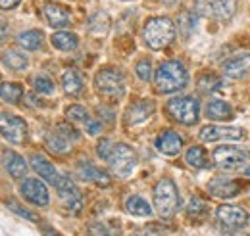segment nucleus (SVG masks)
Listing matches in <instances>:
<instances>
[{
	"instance_id": "f257e3e1",
	"label": "nucleus",
	"mask_w": 250,
	"mask_h": 236,
	"mask_svg": "<svg viewBox=\"0 0 250 236\" xmlns=\"http://www.w3.org/2000/svg\"><path fill=\"white\" fill-rule=\"evenodd\" d=\"M96 154L100 159H104L112 171V175L120 178H127L135 165H137V154L133 148H129L124 142H114L110 138H102L96 144Z\"/></svg>"
},
{
	"instance_id": "f03ea898",
	"label": "nucleus",
	"mask_w": 250,
	"mask_h": 236,
	"mask_svg": "<svg viewBox=\"0 0 250 236\" xmlns=\"http://www.w3.org/2000/svg\"><path fill=\"white\" fill-rule=\"evenodd\" d=\"M188 71L179 59H166L158 65L154 75V87L160 94H173L187 87Z\"/></svg>"
},
{
	"instance_id": "7ed1b4c3",
	"label": "nucleus",
	"mask_w": 250,
	"mask_h": 236,
	"mask_svg": "<svg viewBox=\"0 0 250 236\" xmlns=\"http://www.w3.org/2000/svg\"><path fill=\"white\" fill-rule=\"evenodd\" d=\"M143 39L150 50L167 48L175 40V23L169 18H152L145 23Z\"/></svg>"
},
{
	"instance_id": "20e7f679",
	"label": "nucleus",
	"mask_w": 250,
	"mask_h": 236,
	"mask_svg": "<svg viewBox=\"0 0 250 236\" xmlns=\"http://www.w3.org/2000/svg\"><path fill=\"white\" fill-rule=\"evenodd\" d=\"M94 90L108 102H118L125 94V77L116 67H104L94 75Z\"/></svg>"
},
{
	"instance_id": "39448f33",
	"label": "nucleus",
	"mask_w": 250,
	"mask_h": 236,
	"mask_svg": "<svg viewBox=\"0 0 250 236\" xmlns=\"http://www.w3.org/2000/svg\"><path fill=\"white\" fill-rule=\"evenodd\" d=\"M152 202L156 206L160 217H164V219L171 217L179 209V190L169 177L160 178L156 182L154 192H152Z\"/></svg>"
},
{
	"instance_id": "423d86ee",
	"label": "nucleus",
	"mask_w": 250,
	"mask_h": 236,
	"mask_svg": "<svg viewBox=\"0 0 250 236\" xmlns=\"http://www.w3.org/2000/svg\"><path fill=\"white\" fill-rule=\"evenodd\" d=\"M166 112H167V116L173 119V121L190 127V125H194L198 121L200 102L194 96H175V98H169L167 100Z\"/></svg>"
},
{
	"instance_id": "0eeeda50",
	"label": "nucleus",
	"mask_w": 250,
	"mask_h": 236,
	"mask_svg": "<svg viewBox=\"0 0 250 236\" xmlns=\"http://www.w3.org/2000/svg\"><path fill=\"white\" fill-rule=\"evenodd\" d=\"M194 12L216 21H229L237 12V0H194Z\"/></svg>"
},
{
	"instance_id": "6e6552de",
	"label": "nucleus",
	"mask_w": 250,
	"mask_h": 236,
	"mask_svg": "<svg viewBox=\"0 0 250 236\" xmlns=\"http://www.w3.org/2000/svg\"><path fill=\"white\" fill-rule=\"evenodd\" d=\"M212 159H214V163L218 165L219 169H223V171H237V169L247 165L249 152L241 146L225 144V146H218L214 150Z\"/></svg>"
},
{
	"instance_id": "1a4fd4ad",
	"label": "nucleus",
	"mask_w": 250,
	"mask_h": 236,
	"mask_svg": "<svg viewBox=\"0 0 250 236\" xmlns=\"http://www.w3.org/2000/svg\"><path fill=\"white\" fill-rule=\"evenodd\" d=\"M216 219L219 225H223L225 229L231 231H241L249 225V211L239 206H231V204H223L216 209Z\"/></svg>"
},
{
	"instance_id": "9d476101",
	"label": "nucleus",
	"mask_w": 250,
	"mask_h": 236,
	"mask_svg": "<svg viewBox=\"0 0 250 236\" xmlns=\"http://www.w3.org/2000/svg\"><path fill=\"white\" fill-rule=\"evenodd\" d=\"M56 190H58V196L63 202V206L67 207L71 213H79L83 209V196H81L77 184L67 175H62V177L58 178Z\"/></svg>"
},
{
	"instance_id": "9b49d317",
	"label": "nucleus",
	"mask_w": 250,
	"mask_h": 236,
	"mask_svg": "<svg viewBox=\"0 0 250 236\" xmlns=\"http://www.w3.org/2000/svg\"><path fill=\"white\" fill-rule=\"evenodd\" d=\"M0 127H2V137L10 144H21L27 135V125L21 118H16L12 114L2 112L0 116Z\"/></svg>"
},
{
	"instance_id": "f8f14e48",
	"label": "nucleus",
	"mask_w": 250,
	"mask_h": 236,
	"mask_svg": "<svg viewBox=\"0 0 250 236\" xmlns=\"http://www.w3.org/2000/svg\"><path fill=\"white\" fill-rule=\"evenodd\" d=\"M200 140L204 142H219V140H243L245 131L241 127L227 125H206L200 129Z\"/></svg>"
},
{
	"instance_id": "ddd939ff",
	"label": "nucleus",
	"mask_w": 250,
	"mask_h": 236,
	"mask_svg": "<svg viewBox=\"0 0 250 236\" xmlns=\"http://www.w3.org/2000/svg\"><path fill=\"white\" fill-rule=\"evenodd\" d=\"M20 194L33 206L46 207L50 204V194L44 182H41L39 178H25L20 184Z\"/></svg>"
},
{
	"instance_id": "4468645a",
	"label": "nucleus",
	"mask_w": 250,
	"mask_h": 236,
	"mask_svg": "<svg viewBox=\"0 0 250 236\" xmlns=\"http://www.w3.org/2000/svg\"><path fill=\"white\" fill-rule=\"evenodd\" d=\"M208 192L216 198H223V200H229V198H235L239 196L241 192V184L235 180V178H229V177H214L210 182H208Z\"/></svg>"
},
{
	"instance_id": "2eb2a0df",
	"label": "nucleus",
	"mask_w": 250,
	"mask_h": 236,
	"mask_svg": "<svg viewBox=\"0 0 250 236\" xmlns=\"http://www.w3.org/2000/svg\"><path fill=\"white\" fill-rule=\"evenodd\" d=\"M75 171H77V175L83 178V180L93 182L96 186H108V184H110V177H108L102 169H98L93 161L87 159V157H81V159L77 161Z\"/></svg>"
},
{
	"instance_id": "dca6fc26",
	"label": "nucleus",
	"mask_w": 250,
	"mask_h": 236,
	"mask_svg": "<svg viewBox=\"0 0 250 236\" xmlns=\"http://www.w3.org/2000/svg\"><path fill=\"white\" fill-rule=\"evenodd\" d=\"M154 146L164 156H177L183 148V138L175 131H164L156 137Z\"/></svg>"
},
{
	"instance_id": "f3484780",
	"label": "nucleus",
	"mask_w": 250,
	"mask_h": 236,
	"mask_svg": "<svg viewBox=\"0 0 250 236\" xmlns=\"http://www.w3.org/2000/svg\"><path fill=\"white\" fill-rule=\"evenodd\" d=\"M152 112H154V102L152 100L135 102L125 112V125H129V127L131 125H139V123H143V121H146V119L150 118Z\"/></svg>"
},
{
	"instance_id": "a211bd4d",
	"label": "nucleus",
	"mask_w": 250,
	"mask_h": 236,
	"mask_svg": "<svg viewBox=\"0 0 250 236\" xmlns=\"http://www.w3.org/2000/svg\"><path fill=\"white\" fill-rule=\"evenodd\" d=\"M2 161H4V169L10 177L21 178L27 175V161L25 157H21L18 152L12 150H4L2 152Z\"/></svg>"
},
{
	"instance_id": "6ab92c4d",
	"label": "nucleus",
	"mask_w": 250,
	"mask_h": 236,
	"mask_svg": "<svg viewBox=\"0 0 250 236\" xmlns=\"http://www.w3.org/2000/svg\"><path fill=\"white\" fill-rule=\"evenodd\" d=\"M250 73V54H239L223 61V75L229 79H241Z\"/></svg>"
},
{
	"instance_id": "aec40b11",
	"label": "nucleus",
	"mask_w": 250,
	"mask_h": 236,
	"mask_svg": "<svg viewBox=\"0 0 250 236\" xmlns=\"http://www.w3.org/2000/svg\"><path fill=\"white\" fill-rule=\"evenodd\" d=\"M31 167L35 169V173L37 175H41L42 180H46V182H50L52 186H56V182H58V178L62 177V173H58V169L44 157V156H39V154H35L31 156Z\"/></svg>"
},
{
	"instance_id": "412c9836",
	"label": "nucleus",
	"mask_w": 250,
	"mask_h": 236,
	"mask_svg": "<svg viewBox=\"0 0 250 236\" xmlns=\"http://www.w3.org/2000/svg\"><path fill=\"white\" fill-rule=\"evenodd\" d=\"M42 16L48 21V25L54 29H63L69 25V12L63 10L60 4H52V2L46 4L42 8Z\"/></svg>"
},
{
	"instance_id": "4be33fe9",
	"label": "nucleus",
	"mask_w": 250,
	"mask_h": 236,
	"mask_svg": "<svg viewBox=\"0 0 250 236\" xmlns=\"http://www.w3.org/2000/svg\"><path fill=\"white\" fill-rule=\"evenodd\" d=\"M2 63H4V67L12 69V71H23V69H27V65H29V58H27V54L21 52V50L6 48V50L2 52Z\"/></svg>"
},
{
	"instance_id": "5701e85b",
	"label": "nucleus",
	"mask_w": 250,
	"mask_h": 236,
	"mask_svg": "<svg viewBox=\"0 0 250 236\" xmlns=\"http://www.w3.org/2000/svg\"><path fill=\"white\" fill-rule=\"evenodd\" d=\"M206 118L214 121H229L235 118L233 108L223 100H212L206 104Z\"/></svg>"
},
{
	"instance_id": "b1692460",
	"label": "nucleus",
	"mask_w": 250,
	"mask_h": 236,
	"mask_svg": "<svg viewBox=\"0 0 250 236\" xmlns=\"http://www.w3.org/2000/svg\"><path fill=\"white\" fill-rule=\"evenodd\" d=\"M50 42L56 50H62V52H71L79 46V39L75 33H69V31H56L52 37H50Z\"/></svg>"
},
{
	"instance_id": "393cba45",
	"label": "nucleus",
	"mask_w": 250,
	"mask_h": 236,
	"mask_svg": "<svg viewBox=\"0 0 250 236\" xmlns=\"http://www.w3.org/2000/svg\"><path fill=\"white\" fill-rule=\"evenodd\" d=\"M125 211L133 217H150L152 215V207L139 194H133L125 200Z\"/></svg>"
},
{
	"instance_id": "a878e982",
	"label": "nucleus",
	"mask_w": 250,
	"mask_h": 236,
	"mask_svg": "<svg viewBox=\"0 0 250 236\" xmlns=\"http://www.w3.org/2000/svg\"><path fill=\"white\" fill-rule=\"evenodd\" d=\"M62 89L67 96H79L83 90V79L75 69H67L62 75Z\"/></svg>"
},
{
	"instance_id": "bb28decb",
	"label": "nucleus",
	"mask_w": 250,
	"mask_h": 236,
	"mask_svg": "<svg viewBox=\"0 0 250 236\" xmlns=\"http://www.w3.org/2000/svg\"><path fill=\"white\" fill-rule=\"evenodd\" d=\"M18 44L23 48V50H39L42 46V33L39 29H29V31H23L18 35Z\"/></svg>"
},
{
	"instance_id": "cd10ccee",
	"label": "nucleus",
	"mask_w": 250,
	"mask_h": 236,
	"mask_svg": "<svg viewBox=\"0 0 250 236\" xmlns=\"http://www.w3.org/2000/svg\"><path fill=\"white\" fill-rule=\"evenodd\" d=\"M185 161L187 165L194 169H206L208 167V154L204 152L202 146H190L185 152Z\"/></svg>"
},
{
	"instance_id": "c85d7f7f",
	"label": "nucleus",
	"mask_w": 250,
	"mask_h": 236,
	"mask_svg": "<svg viewBox=\"0 0 250 236\" xmlns=\"http://www.w3.org/2000/svg\"><path fill=\"white\" fill-rule=\"evenodd\" d=\"M0 96L6 104H20V100L23 98V87L18 83H2Z\"/></svg>"
},
{
	"instance_id": "c756f323",
	"label": "nucleus",
	"mask_w": 250,
	"mask_h": 236,
	"mask_svg": "<svg viewBox=\"0 0 250 236\" xmlns=\"http://www.w3.org/2000/svg\"><path fill=\"white\" fill-rule=\"evenodd\" d=\"M46 148L54 154H67L71 150V142L67 138H63L58 131H52L48 137H46Z\"/></svg>"
},
{
	"instance_id": "7c9ffc66",
	"label": "nucleus",
	"mask_w": 250,
	"mask_h": 236,
	"mask_svg": "<svg viewBox=\"0 0 250 236\" xmlns=\"http://www.w3.org/2000/svg\"><path fill=\"white\" fill-rule=\"evenodd\" d=\"M31 87L37 90L39 94H52V92H54V83H52V79H50L48 75H44V73L33 75Z\"/></svg>"
},
{
	"instance_id": "2f4dec72",
	"label": "nucleus",
	"mask_w": 250,
	"mask_h": 236,
	"mask_svg": "<svg viewBox=\"0 0 250 236\" xmlns=\"http://www.w3.org/2000/svg\"><path fill=\"white\" fill-rule=\"evenodd\" d=\"M198 25V18L194 12H183L179 16V31L183 33V37H190Z\"/></svg>"
},
{
	"instance_id": "473e14b6",
	"label": "nucleus",
	"mask_w": 250,
	"mask_h": 236,
	"mask_svg": "<svg viewBox=\"0 0 250 236\" xmlns=\"http://www.w3.org/2000/svg\"><path fill=\"white\" fill-rule=\"evenodd\" d=\"M196 87H198L200 92L210 94V92H214V90H218L219 87H221V79H219L218 75H214V73H210V75H202V77L198 79Z\"/></svg>"
},
{
	"instance_id": "72a5a7b5",
	"label": "nucleus",
	"mask_w": 250,
	"mask_h": 236,
	"mask_svg": "<svg viewBox=\"0 0 250 236\" xmlns=\"http://www.w3.org/2000/svg\"><path fill=\"white\" fill-rule=\"evenodd\" d=\"M65 116L69 121H77V123H83V125H87L89 121H91V114L87 112V108H83V106H79V104H73V106H69L67 110H65Z\"/></svg>"
},
{
	"instance_id": "f704fd0d",
	"label": "nucleus",
	"mask_w": 250,
	"mask_h": 236,
	"mask_svg": "<svg viewBox=\"0 0 250 236\" xmlns=\"http://www.w3.org/2000/svg\"><path fill=\"white\" fill-rule=\"evenodd\" d=\"M187 213H188V217L200 219V217H204V215L208 213V206H206L200 198H190L187 206Z\"/></svg>"
},
{
	"instance_id": "c9c22d12",
	"label": "nucleus",
	"mask_w": 250,
	"mask_h": 236,
	"mask_svg": "<svg viewBox=\"0 0 250 236\" xmlns=\"http://www.w3.org/2000/svg\"><path fill=\"white\" fill-rule=\"evenodd\" d=\"M54 131H58L63 138H67L69 142H77V140L81 138L79 131H77L73 125H69V123H58V125L54 127Z\"/></svg>"
},
{
	"instance_id": "e433bc0d",
	"label": "nucleus",
	"mask_w": 250,
	"mask_h": 236,
	"mask_svg": "<svg viewBox=\"0 0 250 236\" xmlns=\"http://www.w3.org/2000/svg\"><path fill=\"white\" fill-rule=\"evenodd\" d=\"M96 25H98V33H96V35L106 33V31H108V25H110L108 16H106V14H94L93 18H91V21H89V29L94 31L96 29Z\"/></svg>"
},
{
	"instance_id": "4c0bfd02",
	"label": "nucleus",
	"mask_w": 250,
	"mask_h": 236,
	"mask_svg": "<svg viewBox=\"0 0 250 236\" xmlns=\"http://www.w3.org/2000/svg\"><path fill=\"white\" fill-rule=\"evenodd\" d=\"M135 71H137V75H139L141 81H148L150 75H152V63H150V59L148 58L139 59L137 65H135Z\"/></svg>"
},
{
	"instance_id": "58836bf2",
	"label": "nucleus",
	"mask_w": 250,
	"mask_h": 236,
	"mask_svg": "<svg viewBox=\"0 0 250 236\" xmlns=\"http://www.w3.org/2000/svg\"><path fill=\"white\" fill-rule=\"evenodd\" d=\"M87 236H112V233L102 223H91L87 229Z\"/></svg>"
},
{
	"instance_id": "ea45409f",
	"label": "nucleus",
	"mask_w": 250,
	"mask_h": 236,
	"mask_svg": "<svg viewBox=\"0 0 250 236\" xmlns=\"http://www.w3.org/2000/svg\"><path fill=\"white\" fill-rule=\"evenodd\" d=\"M6 206H8V209H12V211H16L20 217H23V219H29V221H37V217L33 215L29 209H21V207L18 206L16 202H6Z\"/></svg>"
},
{
	"instance_id": "a19ab883",
	"label": "nucleus",
	"mask_w": 250,
	"mask_h": 236,
	"mask_svg": "<svg viewBox=\"0 0 250 236\" xmlns=\"http://www.w3.org/2000/svg\"><path fill=\"white\" fill-rule=\"evenodd\" d=\"M85 131H87L91 137H96V135H100V133H102V123H100V121H94V119H91V121L85 125Z\"/></svg>"
},
{
	"instance_id": "79ce46f5",
	"label": "nucleus",
	"mask_w": 250,
	"mask_h": 236,
	"mask_svg": "<svg viewBox=\"0 0 250 236\" xmlns=\"http://www.w3.org/2000/svg\"><path fill=\"white\" fill-rule=\"evenodd\" d=\"M133 236H160V233H156L154 229H141V231L133 233Z\"/></svg>"
},
{
	"instance_id": "37998d69",
	"label": "nucleus",
	"mask_w": 250,
	"mask_h": 236,
	"mask_svg": "<svg viewBox=\"0 0 250 236\" xmlns=\"http://www.w3.org/2000/svg\"><path fill=\"white\" fill-rule=\"evenodd\" d=\"M20 2H21V0H0L2 10H12V8H16Z\"/></svg>"
},
{
	"instance_id": "c03bdc74",
	"label": "nucleus",
	"mask_w": 250,
	"mask_h": 236,
	"mask_svg": "<svg viewBox=\"0 0 250 236\" xmlns=\"http://www.w3.org/2000/svg\"><path fill=\"white\" fill-rule=\"evenodd\" d=\"M243 173H245L247 177H250V161H249V163H247V165H245V169H243Z\"/></svg>"
},
{
	"instance_id": "a18cd8bd",
	"label": "nucleus",
	"mask_w": 250,
	"mask_h": 236,
	"mask_svg": "<svg viewBox=\"0 0 250 236\" xmlns=\"http://www.w3.org/2000/svg\"><path fill=\"white\" fill-rule=\"evenodd\" d=\"M164 2H166V4H177L179 0H164Z\"/></svg>"
}]
</instances>
